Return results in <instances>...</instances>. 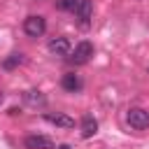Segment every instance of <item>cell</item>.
<instances>
[{
	"label": "cell",
	"mask_w": 149,
	"mask_h": 149,
	"mask_svg": "<svg viewBox=\"0 0 149 149\" xmlns=\"http://www.w3.org/2000/svg\"><path fill=\"white\" fill-rule=\"evenodd\" d=\"M126 121L130 123V128L144 130V128H149V112L142 109V107H130L128 114H126Z\"/></svg>",
	"instance_id": "6da1fadb"
},
{
	"label": "cell",
	"mask_w": 149,
	"mask_h": 149,
	"mask_svg": "<svg viewBox=\"0 0 149 149\" xmlns=\"http://www.w3.org/2000/svg\"><path fill=\"white\" fill-rule=\"evenodd\" d=\"M23 30H26L28 37H42L44 30H47V21H44V16H40V14L28 16V19L23 21Z\"/></svg>",
	"instance_id": "7a4b0ae2"
},
{
	"label": "cell",
	"mask_w": 149,
	"mask_h": 149,
	"mask_svg": "<svg viewBox=\"0 0 149 149\" xmlns=\"http://www.w3.org/2000/svg\"><path fill=\"white\" fill-rule=\"evenodd\" d=\"M91 56H93V44H91V42H79V44L74 47V51H72L70 61L77 63V65H84V63L91 61Z\"/></svg>",
	"instance_id": "3957f363"
},
{
	"label": "cell",
	"mask_w": 149,
	"mask_h": 149,
	"mask_svg": "<svg viewBox=\"0 0 149 149\" xmlns=\"http://www.w3.org/2000/svg\"><path fill=\"white\" fill-rule=\"evenodd\" d=\"M44 119L49 123H54V126H61V128H74V119L68 116V114H63V112H56V114L54 112H47Z\"/></svg>",
	"instance_id": "277c9868"
},
{
	"label": "cell",
	"mask_w": 149,
	"mask_h": 149,
	"mask_svg": "<svg viewBox=\"0 0 149 149\" xmlns=\"http://www.w3.org/2000/svg\"><path fill=\"white\" fill-rule=\"evenodd\" d=\"M23 144H26V149H54V142L44 135H28L23 140Z\"/></svg>",
	"instance_id": "5b68a950"
},
{
	"label": "cell",
	"mask_w": 149,
	"mask_h": 149,
	"mask_svg": "<svg viewBox=\"0 0 149 149\" xmlns=\"http://www.w3.org/2000/svg\"><path fill=\"white\" fill-rule=\"evenodd\" d=\"M49 51H51L54 56H68V54H70V42H68V37H54V40H49Z\"/></svg>",
	"instance_id": "8992f818"
},
{
	"label": "cell",
	"mask_w": 149,
	"mask_h": 149,
	"mask_svg": "<svg viewBox=\"0 0 149 149\" xmlns=\"http://www.w3.org/2000/svg\"><path fill=\"white\" fill-rule=\"evenodd\" d=\"M74 14H77V19H79L81 23H88V19H91V14H93V5H91V0H79Z\"/></svg>",
	"instance_id": "52a82bcc"
},
{
	"label": "cell",
	"mask_w": 149,
	"mask_h": 149,
	"mask_svg": "<svg viewBox=\"0 0 149 149\" xmlns=\"http://www.w3.org/2000/svg\"><path fill=\"white\" fill-rule=\"evenodd\" d=\"M79 130H81V137H93V135L98 133V121H95L93 116H84Z\"/></svg>",
	"instance_id": "ba28073f"
},
{
	"label": "cell",
	"mask_w": 149,
	"mask_h": 149,
	"mask_svg": "<svg viewBox=\"0 0 149 149\" xmlns=\"http://www.w3.org/2000/svg\"><path fill=\"white\" fill-rule=\"evenodd\" d=\"M61 86H63L65 91H70V93H77V91L81 88V79H79L77 74H63Z\"/></svg>",
	"instance_id": "9c48e42d"
},
{
	"label": "cell",
	"mask_w": 149,
	"mask_h": 149,
	"mask_svg": "<svg viewBox=\"0 0 149 149\" xmlns=\"http://www.w3.org/2000/svg\"><path fill=\"white\" fill-rule=\"evenodd\" d=\"M23 63V54H9L5 61H2V68L5 70H14L16 65H21Z\"/></svg>",
	"instance_id": "30bf717a"
},
{
	"label": "cell",
	"mask_w": 149,
	"mask_h": 149,
	"mask_svg": "<svg viewBox=\"0 0 149 149\" xmlns=\"http://www.w3.org/2000/svg\"><path fill=\"white\" fill-rule=\"evenodd\" d=\"M79 5V0H56V7L58 9H65V12H74Z\"/></svg>",
	"instance_id": "8fae6325"
},
{
	"label": "cell",
	"mask_w": 149,
	"mask_h": 149,
	"mask_svg": "<svg viewBox=\"0 0 149 149\" xmlns=\"http://www.w3.org/2000/svg\"><path fill=\"white\" fill-rule=\"evenodd\" d=\"M26 100L30 105H44V95H40V91H28L26 93Z\"/></svg>",
	"instance_id": "7c38bea8"
},
{
	"label": "cell",
	"mask_w": 149,
	"mask_h": 149,
	"mask_svg": "<svg viewBox=\"0 0 149 149\" xmlns=\"http://www.w3.org/2000/svg\"><path fill=\"white\" fill-rule=\"evenodd\" d=\"M56 149H70V144H58Z\"/></svg>",
	"instance_id": "4fadbf2b"
}]
</instances>
